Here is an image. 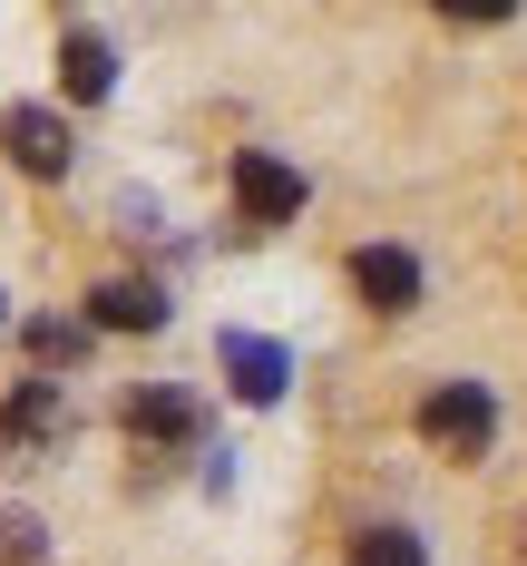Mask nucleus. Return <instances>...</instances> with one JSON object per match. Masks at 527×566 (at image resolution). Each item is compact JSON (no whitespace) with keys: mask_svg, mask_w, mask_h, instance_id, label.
<instances>
[{"mask_svg":"<svg viewBox=\"0 0 527 566\" xmlns=\"http://www.w3.org/2000/svg\"><path fill=\"white\" fill-rule=\"evenodd\" d=\"M420 440H440L450 459H478L498 440V400L478 391V381H440V391L420 400Z\"/></svg>","mask_w":527,"mask_h":566,"instance_id":"obj_1","label":"nucleus"},{"mask_svg":"<svg viewBox=\"0 0 527 566\" xmlns=\"http://www.w3.org/2000/svg\"><path fill=\"white\" fill-rule=\"evenodd\" d=\"M303 196H313V186H303L284 157H264V147H244V157H234V206H244V226H293V216H303Z\"/></svg>","mask_w":527,"mask_h":566,"instance_id":"obj_2","label":"nucleus"},{"mask_svg":"<svg viewBox=\"0 0 527 566\" xmlns=\"http://www.w3.org/2000/svg\"><path fill=\"white\" fill-rule=\"evenodd\" d=\"M351 293H361L371 313H410V303H420V254H401V244H361V254H351Z\"/></svg>","mask_w":527,"mask_h":566,"instance_id":"obj_3","label":"nucleus"},{"mask_svg":"<svg viewBox=\"0 0 527 566\" xmlns=\"http://www.w3.org/2000/svg\"><path fill=\"white\" fill-rule=\"evenodd\" d=\"M0 137H10V167L20 176H68V127H59L50 108H10Z\"/></svg>","mask_w":527,"mask_h":566,"instance_id":"obj_4","label":"nucleus"},{"mask_svg":"<svg viewBox=\"0 0 527 566\" xmlns=\"http://www.w3.org/2000/svg\"><path fill=\"white\" fill-rule=\"evenodd\" d=\"M88 323H98V333H157V323H167V293L137 283V274H117V283L88 293Z\"/></svg>","mask_w":527,"mask_h":566,"instance_id":"obj_5","label":"nucleus"},{"mask_svg":"<svg viewBox=\"0 0 527 566\" xmlns=\"http://www.w3.org/2000/svg\"><path fill=\"white\" fill-rule=\"evenodd\" d=\"M59 88H68L78 108H98V98L117 88V59H108L98 30H68V40H59Z\"/></svg>","mask_w":527,"mask_h":566,"instance_id":"obj_6","label":"nucleus"},{"mask_svg":"<svg viewBox=\"0 0 527 566\" xmlns=\"http://www.w3.org/2000/svg\"><path fill=\"white\" fill-rule=\"evenodd\" d=\"M50 430H59V381H50V371H30L20 391L0 400V440L30 450V440H50Z\"/></svg>","mask_w":527,"mask_h":566,"instance_id":"obj_7","label":"nucleus"},{"mask_svg":"<svg viewBox=\"0 0 527 566\" xmlns=\"http://www.w3.org/2000/svg\"><path fill=\"white\" fill-rule=\"evenodd\" d=\"M225 371H234V391L244 400H284V342H254V333H225Z\"/></svg>","mask_w":527,"mask_h":566,"instance_id":"obj_8","label":"nucleus"},{"mask_svg":"<svg viewBox=\"0 0 527 566\" xmlns=\"http://www.w3.org/2000/svg\"><path fill=\"white\" fill-rule=\"evenodd\" d=\"M127 440H157V450L196 440V400H186V391H137V400H127Z\"/></svg>","mask_w":527,"mask_h":566,"instance_id":"obj_9","label":"nucleus"},{"mask_svg":"<svg viewBox=\"0 0 527 566\" xmlns=\"http://www.w3.org/2000/svg\"><path fill=\"white\" fill-rule=\"evenodd\" d=\"M351 566H430V547H420L410 527H361V537H351Z\"/></svg>","mask_w":527,"mask_h":566,"instance_id":"obj_10","label":"nucleus"},{"mask_svg":"<svg viewBox=\"0 0 527 566\" xmlns=\"http://www.w3.org/2000/svg\"><path fill=\"white\" fill-rule=\"evenodd\" d=\"M40 557H50V547H40V517L10 509V517H0V566H40Z\"/></svg>","mask_w":527,"mask_h":566,"instance_id":"obj_11","label":"nucleus"},{"mask_svg":"<svg viewBox=\"0 0 527 566\" xmlns=\"http://www.w3.org/2000/svg\"><path fill=\"white\" fill-rule=\"evenodd\" d=\"M30 352L40 361H78L88 352V323H30Z\"/></svg>","mask_w":527,"mask_h":566,"instance_id":"obj_12","label":"nucleus"},{"mask_svg":"<svg viewBox=\"0 0 527 566\" xmlns=\"http://www.w3.org/2000/svg\"><path fill=\"white\" fill-rule=\"evenodd\" d=\"M0 323H10V313H0Z\"/></svg>","mask_w":527,"mask_h":566,"instance_id":"obj_13","label":"nucleus"}]
</instances>
